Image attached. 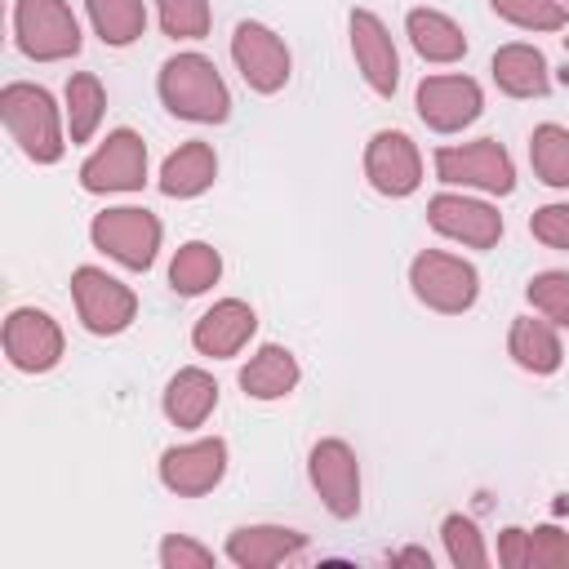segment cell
<instances>
[{"mask_svg": "<svg viewBox=\"0 0 569 569\" xmlns=\"http://www.w3.org/2000/svg\"><path fill=\"white\" fill-rule=\"evenodd\" d=\"M164 98L178 116H196V120L227 116V89L204 58H173L164 67Z\"/></svg>", "mask_w": 569, "mask_h": 569, "instance_id": "1", "label": "cell"}, {"mask_svg": "<svg viewBox=\"0 0 569 569\" xmlns=\"http://www.w3.org/2000/svg\"><path fill=\"white\" fill-rule=\"evenodd\" d=\"M18 27H22L27 53L58 58V53L76 49V22H71V13H67L58 0H22Z\"/></svg>", "mask_w": 569, "mask_h": 569, "instance_id": "2", "label": "cell"}, {"mask_svg": "<svg viewBox=\"0 0 569 569\" xmlns=\"http://www.w3.org/2000/svg\"><path fill=\"white\" fill-rule=\"evenodd\" d=\"M4 116H9L13 133L27 142L31 156H40V160H53L58 156L53 111H49V98L40 89H9L4 93Z\"/></svg>", "mask_w": 569, "mask_h": 569, "instance_id": "3", "label": "cell"}, {"mask_svg": "<svg viewBox=\"0 0 569 569\" xmlns=\"http://www.w3.org/2000/svg\"><path fill=\"white\" fill-rule=\"evenodd\" d=\"M93 236H98V244H107V249H111L116 258H124L129 267H147L160 227H156L147 213H138V209H116V213L98 218Z\"/></svg>", "mask_w": 569, "mask_h": 569, "instance_id": "4", "label": "cell"}, {"mask_svg": "<svg viewBox=\"0 0 569 569\" xmlns=\"http://www.w3.org/2000/svg\"><path fill=\"white\" fill-rule=\"evenodd\" d=\"M413 280H418V293H422L427 302L445 307V311L467 307L471 293H476V276H471V267H462V262H453V258H440V253L418 258Z\"/></svg>", "mask_w": 569, "mask_h": 569, "instance_id": "5", "label": "cell"}, {"mask_svg": "<svg viewBox=\"0 0 569 569\" xmlns=\"http://www.w3.org/2000/svg\"><path fill=\"white\" fill-rule=\"evenodd\" d=\"M440 173L453 182H480L489 191H511V164L502 156V147L493 142H476L462 151H440Z\"/></svg>", "mask_w": 569, "mask_h": 569, "instance_id": "6", "label": "cell"}, {"mask_svg": "<svg viewBox=\"0 0 569 569\" xmlns=\"http://www.w3.org/2000/svg\"><path fill=\"white\" fill-rule=\"evenodd\" d=\"M236 62L244 67V80L258 84V89H276L289 71V58H284L280 40L262 27H249V22L236 31Z\"/></svg>", "mask_w": 569, "mask_h": 569, "instance_id": "7", "label": "cell"}, {"mask_svg": "<svg viewBox=\"0 0 569 569\" xmlns=\"http://www.w3.org/2000/svg\"><path fill=\"white\" fill-rule=\"evenodd\" d=\"M142 182V142L133 133H116L107 142V151H98L84 164V187L102 191V187H138Z\"/></svg>", "mask_w": 569, "mask_h": 569, "instance_id": "8", "label": "cell"}, {"mask_svg": "<svg viewBox=\"0 0 569 569\" xmlns=\"http://www.w3.org/2000/svg\"><path fill=\"white\" fill-rule=\"evenodd\" d=\"M418 102H422V116H427L436 129H453V124H462V120L476 116L480 93H476L471 80H449V76H440V80H422Z\"/></svg>", "mask_w": 569, "mask_h": 569, "instance_id": "9", "label": "cell"}, {"mask_svg": "<svg viewBox=\"0 0 569 569\" xmlns=\"http://www.w3.org/2000/svg\"><path fill=\"white\" fill-rule=\"evenodd\" d=\"M76 293H80V311H84V320L93 329H120L129 320V311H133V298L116 280H107L98 271H80L76 276Z\"/></svg>", "mask_w": 569, "mask_h": 569, "instance_id": "10", "label": "cell"}, {"mask_svg": "<svg viewBox=\"0 0 569 569\" xmlns=\"http://www.w3.org/2000/svg\"><path fill=\"white\" fill-rule=\"evenodd\" d=\"M351 36H356V58H360L369 84L382 89V93H391V89H396V53H391V40L382 36L378 18L356 13V18H351Z\"/></svg>", "mask_w": 569, "mask_h": 569, "instance_id": "11", "label": "cell"}, {"mask_svg": "<svg viewBox=\"0 0 569 569\" xmlns=\"http://www.w3.org/2000/svg\"><path fill=\"white\" fill-rule=\"evenodd\" d=\"M369 173H373V182H378L382 191H396V196L409 191V187L418 182V160H413L409 138H400V133H382V138H373Z\"/></svg>", "mask_w": 569, "mask_h": 569, "instance_id": "12", "label": "cell"}, {"mask_svg": "<svg viewBox=\"0 0 569 569\" xmlns=\"http://www.w3.org/2000/svg\"><path fill=\"white\" fill-rule=\"evenodd\" d=\"M431 222L449 236H462L471 244H493L498 240V213H489L485 204H471V200H453V196H440L431 204Z\"/></svg>", "mask_w": 569, "mask_h": 569, "instance_id": "13", "label": "cell"}, {"mask_svg": "<svg viewBox=\"0 0 569 569\" xmlns=\"http://www.w3.org/2000/svg\"><path fill=\"white\" fill-rule=\"evenodd\" d=\"M9 351H13L18 365H27V369H44V365L58 356V333H53V325H49L44 316H36V311H18L13 325H9Z\"/></svg>", "mask_w": 569, "mask_h": 569, "instance_id": "14", "label": "cell"}, {"mask_svg": "<svg viewBox=\"0 0 569 569\" xmlns=\"http://www.w3.org/2000/svg\"><path fill=\"white\" fill-rule=\"evenodd\" d=\"M249 329H253V316H249L240 302H222L218 311H209V316L200 320L196 347H200V351H213V356H227V351H236V347L249 338Z\"/></svg>", "mask_w": 569, "mask_h": 569, "instance_id": "15", "label": "cell"}, {"mask_svg": "<svg viewBox=\"0 0 569 569\" xmlns=\"http://www.w3.org/2000/svg\"><path fill=\"white\" fill-rule=\"evenodd\" d=\"M316 485L329 493L333 511H351L356 507V476H351V458L342 445H325L316 449Z\"/></svg>", "mask_w": 569, "mask_h": 569, "instance_id": "16", "label": "cell"}, {"mask_svg": "<svg viewBox=\"0 0 569 569\" xmlns=\"http://www.w3.org/2000/svg\"><path fill=\"white\" fill-rule=\"evenodd\" d=\"M164 462H169V467H164L169 485H178V489H204V485L218 480V471H222V445H218V440H213V445H196V449L169 453Z\"/></svg>", "mask_w": 569, "mask_h": 569, "instance_id": "17", "label": "cell"}, {"mask_svg": "<svg viewBox=\"0 0 569 569\" xmlns=\"http://www.w3.org/2000/svg\"><path fill=\"white\" fill-rule=\"evenodd\" d=\"M293 378H298V369H293L289 351H280V347H267V351L240 373L244 391H253V396H280V391L293 387Z\"/></svg>", "mask_w": 569, "mask_h": 569, "instance_id": "18", "label": "cell"}, {"mask_svg": "<svg viewBox=\"0 0 569 569\" xmlns=\"http://www.w3.org/2000/svg\"><path fill=\"white\" fill-rule=\"evenodd\" d=\"M493 71H498V80H502V89H511V93H542L547 89V76H542V58L533 53V49H502L498 58H493Z\"/></svg>", "mask_w": 569, "mask_h": 569, "instance_id": "19", "label": "cell"}, {"mask_svg": "<svg viewBox=\"0 0 569 569\" xmlns=\"http://www.w3.org/2000/svg\"><path fill=\"white\" fill-rule=\"evenodd\" d=\"M213 178V156L196 142V147H182L169 164H164V191L169 196H191V191H200L204 182Z\"/></svg>", "mask_w": 569, "mask_h": 569, "instance_id": "20", "label": "cell"}, {"mask_svg": "<svg viewBox=\"0 0 569 569\" xmlns=\"http://www.w3.org/2000/svg\"><path fill=\"white\" fill-rule=\"evenodd\" d=\"M89 9H93L102 40H111V44H124L142 31V4L138 0H89Z\"/></svg>", "mask_w": 569, "mask_h": 569, "instance_id": "21", "label": "cell"}, {"mask_svg": "<svg viewBox=\"0 0 569 569\" xmlns=\"http://www.w3.org/2000/svg\"><path fill=\"white\" fill-rule=\"evenodd\" d=\"M409 31H413V44L427 58H458L462 53V36L440 13H413L409 18Z\"/></svg>", "mask_w": 569, "mask_h": 569, "instance_id": "22", "label": "cell"}, {"mask_svg": "<svg viewBox=\"0 0 569 569\" xmlns=\"http://www.w3.org/2000/svg\"><path fill=\"white\" fill-rule=\"evenodd\" d=\"M533 164H538V173L547 178V182H556V187H565L569 182V133L565 129H538L533 133Z\"/></svg>", "mask_w": 569, "mask_h": 569, "instance_id": "23", "label": "cell"}, {"mask_svg": "<svg viewBox=\"0 0 569 569\" xmlns=\"http://www.w3.org/2000/svg\"><path fill=\"white\" fill-rule=\"evenodd\" d=\"M213 405V382L204 373H182L169 387V413L178 422H200V413Z\"/></svg>", "mask_w": 569, "mask_h": 569, "instance_id": "24", "label": "cell"}, {"mask_svg": "<svg viewBox=\"0 0 569 569\" xmlns=\"http://www.w3.org/2000/svg\"><path fill=\"white\" fill-rule=\"evenodd\" d=\"M213 276H218V253L204 249V244H187L178 253V262H173V284L182 293H196V289L213 284Z\"/></svg>", "mask_w": 569, "mask_h": 569, "instance_id": "25", "label": "cell"}, {"mask_svg": "<svg viewBox=\"0 0 569 569\" xmlns=\"http://www.w3.org/2000/svg\"><path fill=\"white\" fill-rule=\"evenodd\" d=\"M511 347H516V356L529 365V369H551L556 365V338L542 329V325H533V320H520L516 325V338H511Z\"/></svg>", "mask_w": 569, "mask_h": 569, "instance_id": "26", "label": "cell"}, {"mask_svg": "<svg viewBox=\"0 0 569 569\" xmlns=\"http://www.w3.org/2000/svg\"><path fill=\"white\" fill-rule=\"evenodd\" d=\"M160 13H164V27L173 36H204V0H160Z\"/></svg>", "mask_w": 569, "mask_h": 569, "instance_id": "27", "label": "cell"}, {"mask_svg": "<svg viewBox=\"0 0 569 569\" xmlns=\"http://www.w3.org/2000/svg\"><path fill=\"white\" fill-rule=\"evenodd\" d=\"M98 107H102V98H98V84H93L89 76L71 80V133H76V138H84V133L93 129V120H98Z\"/></svg>", "mask_w": 569, "mask_h": 569, "instance_id": "28", "label": "cell"}, {"mask_svg": "<svg viewBox=\"0 0 569 569\" xmlns=\"http://www.w3.org/2000/svg\"><path fill=\"white\" fill-rule=\"evenodd\" d=\"M498 4V13H507V18H516V22H533V27H556L560 22V9L551 4V0H493Z\"/></svg>", "mask_w": 569, "mask_h": 569, "instance_id": "29", "label": "cell"}, {"mask_svg": "<svg viewBox=\"0 0 569 569\" xmlns=\"http://www.w3.org/2000/svg\"><path fill=\"white\" fill-rule=\"evenodd\" d=\"M529 298H533L538 307H547L556 320L569 325V276H542V280H533Z\"/></svg>", "mask_w": 569, "mask_h": 569, "instance_id": "30", "label": "cell"}, {"mask_svg": "<svg viewBox=\"0 0 569 569\" xmlns=\"http://www.w3.org/2000/svg\"><path fill=\"white\" fill-rule=\"evenodd\" d=\"M533 231H538L542 240H551V244H560V249H569V204H556V209H542V213L533 218Z\"/></svg>", "mask_w": 569, "mask_h": 569, "instance_id": "31", "label": "cell"}]
</instances>
